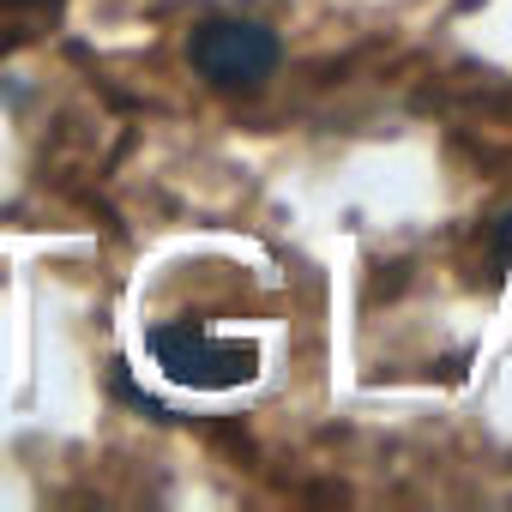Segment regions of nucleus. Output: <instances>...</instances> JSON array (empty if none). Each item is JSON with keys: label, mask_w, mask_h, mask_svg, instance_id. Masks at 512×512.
<instances>
[{"label": "nucleus", "mask_w": 512, "mask_h": 512, "mask_svg": "<svg viewBox=\"0 0 512 512\" xmlns=\"http://www.w3.org/2000/svg\"><path fill=\"white\" fill-rule=\"evenodd\" d=\"M151 362L163 380L187 386V392H235L260 374L266 350L260 338H223V332H205L199 320H169V326H151Z\"/></svg>", "instance_id": "obj_1"}, {"label": "nucleus", "mask_w": 512, "mask_h": 512, "mask_svg": "<svg viewBox=\"0 0 512 512\" xmlns=\"http://www.w3.org/2000/svg\"><path fill=\"white\" fill-rule=\"evenodd\" d=\"M187 61L217 91H260L278 73L284 43H278V31L253 25V19H205L187 37Z\"/></svg>", "instance_id": "obj_2"}]
</instances>
